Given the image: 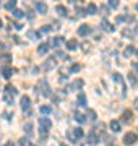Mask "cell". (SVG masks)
<instances>
[{"instance_id":"6da1fadb","label":"cell","mask_w":138,"mask_h":146,"mask_svg":"<svg viewBox=\"0 0 138 146\" xmlns=\"http://www.w3.org/2000/svg\"><path fill=\"white\" fill-rule=\"evenodd\" d=\"M81 136H83V130L78 128V127H76V128H70L68 130V140L73 141V143H76Z\"/></svg>"},{"instance_id":"7a4b0ae2","label":"cell","mask_w":138,"mask_h":146,"mask_svg":"<svg viewBox=\"0 0 138 146\" xmlns=\"http://www.w3.org/2000/svg\"><path fill=\"white\" fill-rule=\"evenodd\" d=\"M123 143H125V145H135V143H137V135H135L133 131H128L127 135L123 136Z\"/></svg>"},{"instance_id":"3957f363","label":"cell","mask_w":138,"mask_h":146,"mask_svg":"<svg viewBox=\"0 0 138 146\" xmlns=\"http://www.w3.org/2000/svg\"><path fill=\"white\" fill-rule=\"evenodd\" d=\"M101 28L104 29V31H107V33H114V31H115V26H114V25H111L107 20H102L101 21Z\"/></svg>"},{"instance_id":"277c9868","label":"cell","mask_w":138,"mask_h":146,"mask_svg":"<svg viewBox=\"0 0 138 146\" xmlns=\"http://www.w3.org/2000/svg\"><path fill=\"white\" fill-rule=\"evenodd\" d=\"M91 33V28H90V25H81L80 28H78V36H88Z\"/></svg>"},{"instance_id":"5b68a950","label":"cell","mask_w":138,"mask_h":146,"mask_svg":"<svg viewBox=\"0 0 138 146\" xmlns=\"http://www.w3.org/2000/svg\"><path fill=\"white\" fill-rule=\"evenodd\" d=\"M39 125L42 127V128H46V130H49V128L52 127V122H50V119H46V117H41V119H39Z\"/></svg>"},{"instance_id":"8992f818","label":"cell","mask_w":138,"mask_h":146,"mask_svg":"<svg viewBox=\"0 0 138 146\" xmlns=\"http://www.w3.org/2000/svg\"><path fill=\"white\" fill-rule=\"evenodd\" d=\"M114 81L115 83H119L120 86H122V94H125V84H123V80H122V75H119V73H114Z\"/></svg>"},{"instance_id":"52a82bcc","label":"cell","mask_w":138,"mask_h":146,"mask_svg":"<svg viewBox=\"0 0 138 146\" xmlns=\"http://www.w3.org/2000/svg\"><path fill=\"white\" fill-rule=\"evenodd\" d=\"M29 106H31V99H29L28 96H23V98H21V109L23 110H28V109H29Z\"/></svg>"},{"instance_id":"ba28073f","label":"cell","mask_w":138,"mask_h":146,"mask_svg":"<svg viewBox=\"0 0 138 146\" xmlns=\"http://www.w3.org/2000/svg\"><path fill=\"white\" fill-rule=\"evenodd\" d=\"M36 10L41 13V15H44V13H47V5L44 3V2H37L36 3Z\"/></svg>"},{"instance_id":"9c48e42d","label":"cell","mask_w":138,"mask_h":146,"mask_svg":"<svg viewBox=\"0 0 138 146\" xmlns=\"http://www.w3.org/2000/svg\"><path fill=\"white\" fill-rule=\"evenodd\" d=\"M76 47H78L76 39H70V41H67V49H68V50H76Z\"/></svg>"},{"instance_id":"30bf717a","label":"cell","mask_w":138,"mask_h":146,"mask_svg":"<svg viewBox=\"0 0 138 146\" xmlns=\"http://www.w3.org/2000/svg\"><path fill=\"white\" fill-rule=\"evenodd\" d=\"M122 119H123V122H132V119H133V114H132V110H123V114H122Z\"/></svg>"},{"instance_id":"8fae6325","label":"cell","mask_w":138,"mask_h":146,"mask_svg":"<svg viewBox=\"0 0 138 146\" xmlns=\"http://www.w3.org/2000/svg\"><path fill=\"white\" fill-rule=\"evenodd\" d=\"M54 67H55V58L50 57L47 62H46V65H44V70H52Z\"/></svg>"},{"instance_id":"7c38bea8","label":"cell","mask_w":138,"mask_h":146,"mask_svg":"<svg viewBox=\"0 0 138 146\" xmlns=\"http://www.w3.org/2000/svg\"><path fill=\"white\" fill-rule=\"evenodd\" d=\"M2 75H3V78L10 80L11 76H13V70H11L10 67H7V68H3V72H2Z\"/></svg>"},{"instance_id":"4fadbf2b","label":"cell","mask_w":138,"mask_h":146,"mask_svg":"<svg viewBox=\"0 0 138 146\" xmlns=\"http://www.w3.org/2000/svg\"><path fill=\"white\" fill-rule=\"evenodd\" d=\"M47 50H49V44H41V46L37 47V54L39 55H44Z\"/></svg>"},{"instance_id":"5bb4252c","label":"cell","mask_w":138,"mask_h":146,"mask_svg":"<svg viewBox=\"0 0 138 146\" xmlns=\"http://www.w3.org/2000/svg\"><path fill=\"white\" fill-rule=\"evenodd\" d=\"M111 130L114 131V133L120 131V123H119V122H115V120H112V122H111Z\"/></svg>"},{"instance_id":"9a60e30c","label":"cell","mask_w":138,"mask_h":146,"mask_svg":"<svg viewBox=\"0 0 138 146\" xmlns=\"http://www.w3.org/2000/svg\"><path fill=\"white\" fill-rule=\"evenodd\" d=\"M85 13H86V15H94V13H96V5H94V3H90V5L86 7Z\"/></svg>"},{"instance_id":"2e32d148","label":"cell","mask_w":138,"mask_h":146,"mask_svg":"<svg viewBox=\"0 0 138 146\" xmlns=\"http://www.w3.org/2000/svg\"><path fill=\"white\" fill-rule=\"evenodd\" d=\"M81 86H83V81H81V80H78V81H75L73 84H70L68 89H70V91H73V89H80Z\"/></svg>"},{"instance_id":"e0dca14e","label":"cell","mask_w":138,"mask_h":146,"mask_svg":"<svg viewBox=\"0 0 138 146\" xmlns=\"http://www.w3.org/2000/svg\"><path fill=\"white\" fill-rule=\"evenodd\" d=\"M88 143H91V145H96L98 143V136H96L94 131H91L90 135H88Z\"/></svg>"},{"instance_id":"ac0fdd59","label":"cell","mask_w":138,"mask_h":146,"mask_svg":"<svg viewBox=\"0 0 138 146\" xmlns=\"http://www.w3.org/2000/svg\"><path fill=\"white\" fill-rule=\"evenodd\" d=\"M55 11H57L60 16H67V8H65V7H62V5L55 7Z\"/></svg>"},{"instance_id":"d6986e66","label":"cell","mask_w":138,"mask_h":146,"mask_svg":"<svg viewBox=\"0 0 138 146\" xmlns=\"http://www.w3.org/2000/svg\"><path fill=\"white\" fill-rule=\"evenodd\" d=\"M135 50H137V49H135L133 46H128L127 49H125V52H123V55H125V57H130V55H133V54H135Z\"/></svg>"},{"instance_id":"ffe728a7","label":"cell","mask_w":138,"mask_h":146,"mask_svg":"<svg viewBox=\"0 0 138 146\" xmlns=\"http://www.w3.org/2000/svg\"><path fill=\"white\" fill-rule=\"evenodd\" d=\"M5 93L11 94V96H16V94H18V91L15 89V86H11V84H8V86L5 88Z\"/></svg>"},{"instance_id":"44dd1931","label":"cell","mask_w":138,"mask_h":146,"mask_svg":"<svg viewBox=\"0 0 138 146\" xmlns=\"http://www.w3.org/2000/svg\"><path fill=\"white\" fill-rule=\"evenodd\" d=\"M15 5H16V0H8L5 3V8L7 10H15Z\"/></svg>"},{"instance_id":"7402d4cb","label":"cell","mask_w":138,"mask_h":146,"mask_svg":"<svg viewBox=\"0 0 138 146\" xmlns=\"http://www.w3.org/2000/svg\"><path fill=\"white\" fill-rule=\"evenodd\" d=\"M41 86H42V93H44V96H50V91H49V86H47V83H46V81H42V83H41Z\"/></svg>"},{"instance_id":"603a6c76","label":"cell","mask_w":138,"mask_h":146,"mask_svg":"<svg viewBox=\"0 0 138 146\" xmlns=\"http://www.w3.org/2000/svg\"><path fill=\"white\" fill-rule=\"evenodd\" d=\"M62 42H64V39H62V37H54V39H52V42H50V44H52L54 47H58V46H60V44H62ZM50 44H49V46H50Z\"/></svg>"},{"instance_id":"cb8c5ba5","label":"cell","mask_w":138,"mask_h":146,"mask_svg":"<svg viewBox=\"0 0 138 146\" xmlns=\"http://www.w3.org/2000/svg\"><path fill=\"white\" fill-rule=\"evenodd\" d=\"M128 81H130V84H132V86H137V76H135V75H133V73H128Z\"/></svg>"},{"instance_id":"d4e9b609","label":"cell","mask_w":138,"mask_h":146,"mask_svg":"<svg viewBox=\"0 0 138 146\" xmlns=\"http://www.w3.org/2000/svg\"><path fill=\"white\" fill-rule=\"evenodd\" d=\"M13 98H15V96H11V94L5 93V96H3V101H5L7 104H13Z\"/></svg>"},{"instance_id":"484cf974","label":"cell","mask_w":138,"mask_h":146,"mask_svg":"<svg viewBox=\"0 0 138 146\" xmlns=\"http://www.w3.org/2000/svg\"><path fill=\"white\" fill-rule=\"evenodd\" d=\"M75 119L78 120L80 123H85V122H86V117L83 114H80V112H76V114H75Z\"/></svg>"},{"instance_id":"4316f807","label":"cell","mask_w":138,"mask_h":146,"mask_svg":"<svg viewBox=\"0 0 138 146\" xmlns=\"http://www.w3.org/2000/svg\"><path fill=\"white\" fill-rule=\"evenodd\" d=\"M78 104H80V106H85L86 104V96L83 93L78 94Z\"/></svg>"},{"instance_id":"83f0119b","label":"cell","mask_w":138,"mask_h":146,"mask_svg":"<svg viewBox=\"0 0 138 146\" xmlns=\"http://www.w3.org/2000/svg\"><path fill=\"white\" fill-rule=\"evenodd\" d=\"M0 62H3V63H7V62H11V55H8V54H3V55L0 57Z\"/></svg>"},{"instance_id":"f1b7e54d","label":"cell","mask_w":138,"mask_h":146,"mask_svg":"<svg viewBox=\"0 0 138 146\" xmlns=\"http://www.w3.org/2000/svg\"><path fill=\"white\" fill-rule=\"evenodd\" d=\"M25 131L31 136L33 135V123H26V125H25Z\"/></svg>"},{"instance_id":"f546056e","label":"cell","mask_w":138,"mask_h":146,"mask_svg":"<svg viewBox=\"0 0 138 146\" xmlns=\"http://www.w3.org/2000/svg\"><path fill=\"white\" fill-rule=\"evenodd\" d=\"M39 110H41V114H50V110L52 109H50L49 106H41V109Z\"/></svg>"},{"instance_id":"4dcf8cb0","label":"cell","mask_w":138,"mask_h":146,"mask_svg":"<svg viewBox=\"0 0 138 146\" xmlns=\"http://www.w3.org/2000/svg\"><path fill=\"white\" fill-rule=\"evenodd\" d=\"M119 3H120V0H109V7H112V8H117Z\"/></svg>"},{"instance_id":"1f68e13d","label":"cell","mask_w":138,"mask_h":146,"mask_svg":"<svg viewBox=\"0 0 138 146\" xmlns=\"http://www.w3.org/2000/svg\"><path fill=\"white\" fill-rule=\"evenodd\" d=\"M13 15H15L16 18H21V16H25V13H23L21 10H18V8H15V10H13Z\"/></svg>"},{"instance_id":"d6a6232c","label":"cell","mask_w":138,"mask_h":146,"mask_svg":"<svg viewBox=\"0 0 138 146\" xmlns=\"http://www.w3.org/2000/svg\"><path fill=\"white\" fill-rule=\"evenodd\" d=\"M28 37L36 39V37H39V33H36V31H28Z\"/></svg>"},{"instance_id":"836d02e7","label":"cell","mask_w":138,"mask_h":146,"mask_svg":"<svg viewBox=\"0 0 138 146\" xmlns=\"http://www.w3.org/2000/svg\"><path fill=\"white\" fill-rule=\"evenodd\" d=\"M88 119H91V120H96V112L93 109L91 110H88Z\"/></svg>"},{"instance_id":"e575fe53","label":"cell","mask_w":138,"mask_h":146,"mask_svg":"<svg viewBox=\"0 0 138 146\" xmlns=\"http://www.w3.org/2000/svg\"><path fill=\"white\" fill-rule=\"evenodd\" d=\"M122 36H123V37H127V36H128V37H132V36H133V33L130 31V29H123V31H122Z\"/></svg>"},{"instance_id":"d590c367","label":"cell","mask_w":138,"mask_h":146,"mask_svg":"<svg viewBox=\"0 0 138 146\" xmlns=\"http://www.w3.org/2000/svg\"><path fill=\"white\" fill-rule=\"evenodd\" d=\"M50 29H55V31H57V29H60V23H58V21H54V23H52V28H50Z\"/></svg>"},{"instance_id":"8d00e7d4","label":"cell","mask_w":138,"mask_h":146,"mask_svg":"<svg viewBox=\"0 0 138 146\" xmlns=\"http://www.w3.org/2000/svg\"><path fill=\"white\" fill-rule=\"evenodd\" d=\"M81 70V65H72V72L76 73V72H80Z\"/></svg>"},{"instance_id":"74e56055","label":"cell","mask_w":138,"mask_h":146,"mask_svg":"<svg viewBox=\"0 0 138 146\" xmlns=\"http://www.w3.org/2000/svg\"><path fill=\"white\" fill-rule=\"evenodd\" d=\"M81 47H83V50H85V52H88V49H90V42H83Z\"/></svg>"},{"instance_id":"f35d334b","label":"cell","mask_w":138,"mask_h":146,"mask_svg":"<svg viewBox=\"0 0 138 146\" xmlns=\"http://www.w3.org/2000/svg\"><path fill=\"white\" fill-rule=\"evenodd\" d=\"M123 20H125V16H117V18H115V21H117V23H122Z\"/></svg>"},{"instance_id":"ab89813d","label":"cell","mask_w":138,"mask_h":146,"mask_svg":"<svg viewBox=\"0 0 138 146\" xmlns=\"http://www.w3.org/2000/svg\"><path fill=\"white\" fill-rule=\"evenodd\" d=\"M41 31H42V33H49V31H50V26H42Z\"/></svg>"},{"instance_id":"60d3db41","label":"cell","mask_w":138,"mask_h":146,"mask_svg":"<svg viewBox=\"0 0 138 146\" xmlns=\"http://www.w3.org/2000/svg\"><path fill=\"white\" fill-rule=\"evenodd\" d=\"M3 115H5V119H11V115H13V114L10 115V112H5V114H3Z\"/></svg>"},{"instance_id":"b9f144b4","label":"cell","mask_w":138,"mask_h":146,"mask_svg":"<svg viewBox=\"0 0 138 146\" xmlns=\"http://www.w3.org/2000/svg\"><path fill=\"white\" fill-rule=\"evenodd\" d=\"M101 11H104L106 15H107V13H109V11H107V7H101Z\"/></svg>"},{"instance_id":"7bdbcfd3","label":"cell","mask_w":138,"mask_h":146,"mask_svg":"<svg viewBox=\"0 0 138 146\" xmlns=\"http://www.w3.org/2000/svg\"><path fill=\"white\" fill-rule=\"evenodd\" d=\"M3 146H15V145H13L11 141H8V143H5V145H3Z\"/></svg>"},{"instance_id":"ee69618b","label":"cell","mask_w":138,"mask_h":146,"mask_svg":"<svg viewBox=\"0 0 138 146\" xmlns=\"http://www.w3.org/2000/svg\"><path fill=\"white\" fill-rule=\"evenodd\" d=\"M135 107L138 109V99H135Z\"/></svg>"},{"instance_id":"f6af8a7d","label":"cell","mask_w":138,"mask_h":146,"mask_svg":"<svg viewBox=\"0 0 138 146\" xmlns=\"http://www.w3.org/2000/svg\"><path fill=\"white\" fill-rule=\"evenodd\" d=\"M135 68H137V70H138V62H137V63H135Z\"/></svg>"},{"instance_id":"bcb514c9","label":"cell","mask_w":138,"mask_h":146,"mask_svg":"<svg viewBox=\"0 0 138 146\" xmlns=\"http://www.w3.org/2000/svg\"><path fill=\"white\" fill-rule=\"evenodd\" d=\"M135 8H137V10H138V3H137V5H135Z\"/></svg>"},{"instance_id":"7dc6e473","label":"cell","mask_w":138,"mask_h":146,"mask_svg":"<svg viewBox=\"0 0 138 146\" xmlns=\"http://www.w3.org/2000/svg\"><path fill=\"white\" fill-rule=\"evenodd\" d=\"M137 36H138V26H137Z\"/></svg>"},{"instance_id":"c3c4849f","label":"cell","mask_w":138,"mask_h":146,"mask_svg":"<svg viewBox=\"0 0 138 146\" xmlns=\"http://www.w3.org/2000/svg\"><path fill=\"white\" fill-rule=\"evenodd\" d=\"M60 146H68V145H60Z\"/></svg>"},{"instance_id":"681fc988","label":"cell","mask_w":138,"mask_h":146,"mask_svg":"<svg viewBox=\"0 0 138 146\" xmlns=\"http://www.w3.org/2000/svg\"><path fill=\"white\" fill-rule=\"evenodd\" d=\"M28 146H34V145H28Z\"/></svg>"},{"instance_id":"f907efd6","label":"cell","mask_w":138,"mask_h":146,"mask_svg":"<svg viewBox=\"0 0 138 146\" xmlns=\"http://www.w3.org/2000/svg\"><path fill=\"white\" fill-rule=\"evenodd\" d=\"M135 54H138V50H137V52H135Z\"/></svg>"},{"instance_id":"816d5d0a","label":"cell","mask_w":138,"mask_h":146,"mask_svg":"<svg viewBox=\"0 0 138 146\" xmlns=\"http://www.w3.org/2000/svg\"><path fill=\"white\" fill-rule=\"evenodd\" d=\"M109 146H112V145H109Z\"/></svg>"}]
</instances>
